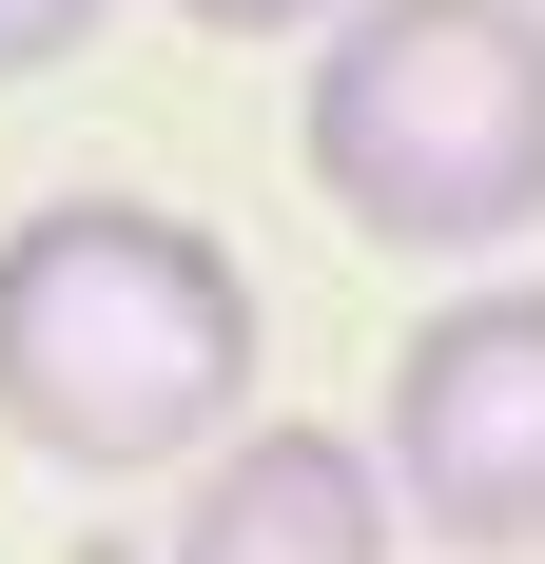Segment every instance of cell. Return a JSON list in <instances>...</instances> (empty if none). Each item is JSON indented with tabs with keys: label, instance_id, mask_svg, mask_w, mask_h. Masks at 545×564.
I'll return each mask as SVG.
<instances>
[{
	"label": "cell",
	"instance_id": "obj_6",
	"mask_svg": "<svg viewBox=\"0 0 545 564\" xmlns=\"http://www.w3.org/2000/svg\"><path fill=\"white\" fill-rule=\"evenodd\" d=\"M175 20H215V40H312L331 0H175Z\"/></svg>",
	"mask_w": 545,
	"mask_h": 564
},
{
	"label": "cell",
	"instance_id": "obj_4",
	"mask_svg": "<svg viewBox=\"0 0 545 564\" xmlns=\"http://www.w3.org/2000/svg\"><path fill=\"white\" fill-rule=\"evenodd\" d=\"M157 564H389V487H371L351 429L254 409L234 448H195V507H175Z\"/></svg>",
	"mask_w": 545,
	"mask_h": 564
},
{
	"label": "cell",
	"instance_id": "obj_5",
	"mask_svg": "<svg viewBox=\"0 0 545 564\" xmlns=\"http://www.w3.org/2000/svg\"><path fill=\"white\" fill-rule=\"evenodd\" d=\"M98 20H117V0H0V78H58Z\"/></svg>",
	"mask_w": 545,
	"mask_h": 564
},
{
	"label": "cell",
	"instance_id": "obj_1",
	"mask_svg": "<svg viewBox=\"0 0 545 564\" xmlns=\"http://www.w3.org/2000/svg\"><path fill=\"white\" fill-rule=\"evenodd\" d=\"M272 312L234 273V234L157 215V195H40L0 215V429L78 487L195 467L254 429Z\"/></svg>",
	"mask_w": 545,
	"mask_h": 564
},
{
	"label": "cell",
	"instance_id": "obj_3",
	"mask_svg": "<svg viewBox=\"0 0 545 564\" xmlns=\"http://www.w3.org/2000/svg\"><path fill=\"white\" fill-rule=\"evenodd\" d=\"M389 487L409 545H468V564H545V273L506 292H448L429 332L389 350V409L351 429Z\"/></svg>",
	"mask_w": 545,
	"mask_h": 564
},
{
	"label": "cell",
	"instance_id": "obj_2",
	"mask_svg": "<svg viewBox=\"0 0 545 564\" xmlns=\"http://www.w3.org/2000/svg\"><path fill=\"white\" fill-rule=\"evenodd\" d=\"M292 156L371 253H526L545 234V0H331Z\"/></svg>",
	"mask_w": 545,
	"mask_h": 564
}]
</instances>
